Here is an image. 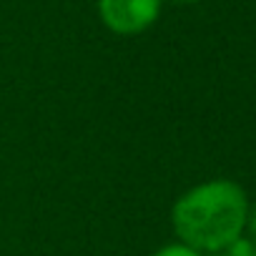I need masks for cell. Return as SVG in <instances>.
Here are the masks:
<instances>
[{
  "mask_svg": "<svg viewBox=\"0 0 256 256\" xmlns=\"http://www.w3.org/2000/svg\"><path fill=\"white\" fill-rule=\"evenodd\" d=\"M248 198L236 181L211 178L188 188L171 211L174 231L181 244L214 254L246 231Z\"/></svg>",
  "mask_w": 256,
  "mask_h": 256,
  "instance_id": "cell-1",
  "label": "cell"
},
{
  "mask_svg": "<svg viewBox=\"0 0 256 256\" xmlns=\"http://www.w3.org/2000/svg\"><path fill=\"white\" fill-rule=\"evenodd\" d=\"M161 0H98V16L108 30L118 36H136L156 23Z\"/></svg>",
  "mask_w": 256,
  "mask_h": 256,
  "instance_id": "cell-2",
  "label": "cell"
},
{
  "mask_svg": "<svg viewBox=\"0 0 256 256\" xmlns=\"http://www.w3.org/2000/svg\"><path fill=\"white\" fill-rule=\"evenodd\" d=\"M208 256H256V244H254L251 238L241 236V238L226 244L224 248H218V251H214V254H208Z\"/></svg>",
  "mask_w": 256,
  "mask_h": 256,
  "instance_id": "cell-3",
  "label": "cell"
},
{
  "mask_svg": "<svg viewBox=\"0 0 256 256\" xmlns=\"http://www.w3.org/2000/svg\"><path fill=\"white\" fill-rule=\"evenodd\" d=\"M154 256H206V254H201V251H196V248H191V246L178 241V244H168V246L158 248Z\"/></svg>",
  "mask_w": 256,
  "mask_h": 256,
  "instance_id": "cell-4",
  "label": "cell"
},
{
  "mask_svg": "<svg viewBox=\"0 0 256 256\" xmlns=\"http://www.w3.org/2000/svg\"><path fill=\"white\" fill-rule=\"evenodd\" d=\"M246 228H248V234L256 238V201H254V204H248V214H246Z\"/></svg>",
  "mask_w": 256,
  "mask_h": 256,
  "instance_id": "cell-5",
  "label": "cell"
},
{
  "mask_svg": "<svg viewBox=\"0 0 256 256\" xmlns=\"http://www.w3.org/2000/svg\"><path fill=\"white\" fill-rule=\"evenodd\" d=\"M178 3H194V0H178Z\"/></svg>",
  "mask_w": 256,
  "mask_h": 256,
  "instance_id": "cell-6",
  "label": "cell"
}]
</instances>
